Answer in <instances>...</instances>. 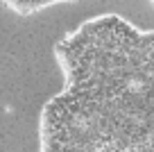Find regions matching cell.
I'll use <instances>...</instances> for the list:
<instances>
[{
  "mask_svg": "<svg viewBox=\"0 0 154 152\" xmlns=\"http://www.w3.org/2000/svg\"><path fill=\"white\" fill-rule=\"evenodd\" d=\"M149 5H152V7H154V0H149Z\"/></svg>",
  "mask_w": 154,
  "mask_h": 152,
  "instance_id": "3957f363",
  "label": "cell"
},
{
  "mask_svg": "<svg viewBox=\"0 0 154 152\" xmlns=\"http://www.w3.org/2000/svg\"><path fill=\"white\" fill-rule=\"evenodd\" d=\"M54 59L63 86L43 105L38 152H154V30L93 16Z\"/></svg>",
  "mask_w": 154,
  "mask_h": 152,
  "instance_id": "6da1fadb",
  "label": "cell"
},
{
  "mask_svg": "<svg viewBox=\"0 0 154 152\" xmlns=\"http://www.w3.org/2000/svg\"><path fill=\"white\" fill-rule=\"evenodd\" d=\"M66 2H75V0H2V5L18 16H34L43 9H50L54 5H66Z\"/></svg>",
  "mask_w": 154,
  "mask_h": 152,
  "instance_id": "7a4b0ae2",
  "label": "cell"
}]
</instances>
